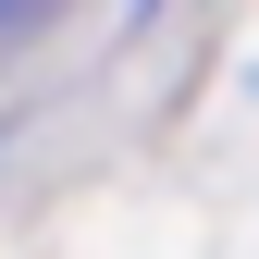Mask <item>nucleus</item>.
Listing matches in <instances>:
<instances>
[{
    "label": "nucleus",
    "instance_id": "obj_1",
    "mask_svg": "<svg viewBox=\"0 0 259 259\" xmlns=\"http://www.w3.org/2000/svg\"><path fill=\"white\" fill-rule=\"evenodd\" d=\"M50 13H62V0H0V50H13V37H37Z\"/></svg>",
    "mask_w": 259,
    "mask_h": 259
}]
</instances>
